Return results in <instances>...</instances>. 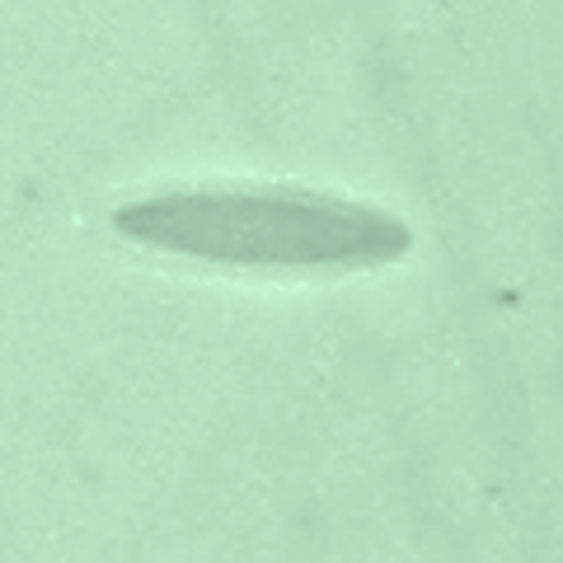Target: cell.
I'll use <instances>...</instances> for the list:
<instances>
[{"mask_svg":"<svg viewBox=\"0 0 563 563\" xmlns=\"http://www.w3.org/2000/svg\"><path fill=\"white\" fill-rule=\"evenodd\" d=\"M136 244L231 268L352 273L409 250V231L372 202L310 188H179L118 207Z\"/></svg>","mask_w":563,"mask_h":563,"instance_id":"cell-1","label":"cell"}]
</instances>
